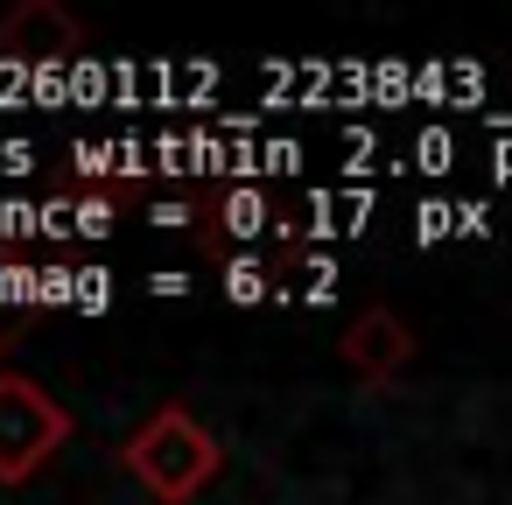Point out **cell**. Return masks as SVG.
Masks as SVG:
<instances>
[{
    "instance_id": "1",
    "label": "cell",
    "mask_w": 512,
    "mask_h": 505,
    "mask_svg": "<svg viewBox=\"0 0 512 505\" xmlns=\"http://www.w3.org/2000/svg\"><path fill=\"white\" fill-rule=\"evenodd\" d=\"M57 435H64V414H57L36 386L0 379V477H22Z\"/></svg>"
},
{
    "instance_id": "2",
    "label": "cell",
    "mask_w": 512,
    "mask_h": 505,
    "mask_svg": "<svg viewBox=\"0 0 512 505\" xmlns=\"http://www.w3.org/2000/svg\"><path fill=\"white\" fill-rule=\"evenodd\" d=\"M134 463H141V477H148V484H162V491L176 498V491H190V484L204 477L211 449H204V435H197L190 421H176V414H169V421H155V428L134 442Z\"/></svg>"
}]
</instances>
